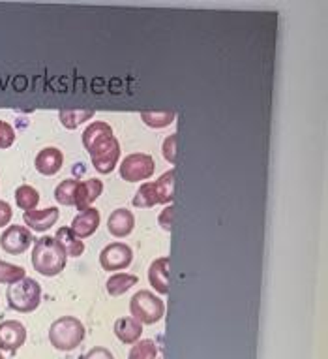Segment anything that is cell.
<instances>
[{
	"label": "cell",
	"instance_id": "22",
	"mask_svg": "<svg viewBox=\"0 0 328 359\" xmlns=\"http://www.w3.org/2000/svg\"><path fill=\"white\" fill-rule=\"evenodd\" d=\"M38 201H40V194H38V190L32 189L30 184H23V187H19L15 190V203L17 207L24 209V211H32L38 205Z\"/></svg>",
	"mask_w": 328,
	"mask_h": 359
},
{
	"label": "cell",
	"instance_id": "18",
	"mask_svg": "<svg viewBox=\"0 0 328 359\" xmlns=\"http://www.w3.org/2000/svg\"><path fill=\"white\" fill-rule=\"evenodd\" d=\"M55 239L59 241L60 247L64 248L66 256L79 258V256H83V252H85V245H83L81 239L71 231V228H60V230L57 231Z\"/></svg>",
	"mask_w": 328,
	"mask_h": 359
},
{
	"label": "cell",
	"instance_id": "14",
	"mask_svg": "<svg viewBox=\"0 0 328 359\" xmlns=\"http://www.w3.org/2000/svg\"><path fill=\"white\" fill-rule=\"evenodd\" d=\"M104 192V183H101L100 179H87V181H81V183L77 184V192H76V203L73 205L77 209H88V207H92V203L100 194Z\"/></svg>",
	"mask_w": 328,
	"mask_h": 359
},
{
	"label": "cell",
	"instance_id": "11",
	"mask_svg": "<svg viewBox=\"0 0 328 359\" xmlns=\"http://www.w3.org/2000/svg\"><path fill=\"white\" fill-rule=\"evenodd\" d=\"M59 209L57 207H47V209H32L24 211L23 220L32 231H47L53 224L59 220Z\"/></svg>",
	"mask_w": 328,
	"mask_h": 359
},
{
	"label": "cell",
	"instance_id": "30",
	"mask_svg": "<svg viewBox=\"0 0 328 359\" xmlns=\"http://www.w3.org/2000/svg\"><path fill=\"white\" fill-rule=\"evenodd\" d=\"M12 207H10V203L8 201H2L0 200V228H4L6 224H10V220H12Z\"/></svg>",
	"mask_w": 328,
	"mask_h": 359
},
{
	"label": "cell",
	"instance_id": "20",
	"mask_svg": "<svg viewBox=\"0 0 328 359\" xmlns=\"http://www.w3.org/2000/svg\"><path fill=\"white\" fill-rule=\"evenodd\" d=\"M128 359H162V352L152 339L137 341L128 353Z\"/></svg>",
	"mask_w": 328,
	"mask_h": 359
},
{
	"label": "cell",
	"instance_id": "12",
	"mask_svg": "<svg viewBox=\"0 0 328 359\" xmlns=\"http://www.w3.org/2000/svg\"><path fill=\"white\" fill-rule=\"evenodd\" d=\"M62 164H64V156H62V151L57 147L41 149L34 160L36 170L40 171L41 175H55V173H59Z\"/></svg>",
	"mask_w": 328,
	"mask_h": 359
},
{
	"label": "cell",
	"instance_id": "4",
	"mask_svg": "<svg viewBox=\"0 0 328 359\" xmlns=\"http://www.w3.org/2000/svg\"><path fill=\"white\" fill-rule=\"evenodd\" d=\"M85 339V325L81 320L73 316H62L55 320L49 327V341L60 352H71L76 350Z\"/></svg>",
	"mask_w": 328,
	"mask_h": 359
},
{
	"label": "cell",
	"instance_id": "29",
	"mask_svg": "<svg viewBox=\"0 0 328 359\" xmlns=\"http://www.w3.org/2000/svg\"><path fill=\"white\" fill-rule=\"evenodd\" d=\"M173 215H175V207L167 205L159 215V226H162V230L171 231V222H173Z\"/></svg>",
	"mask_w": 328,
	"mask_h": 359
},
{
	"label": "cell",
	"instance_id": "7",
	"mask_svg": "<svg viewBox=\"0 0 328 359\" xmlns=\"http://www.w3.org/2000/svg\"><path fill=\"white\" fill-rule=\"evenodd\" d=\"M156 170V162L150 154L134 153L126 156L120 164V177L128 183H137V181H145L150 179Z\"/></svg>",
	"mask_w": 328,
	"mask_h": 359
},
{
	"label": "cell",
	"instance_id": "21",
	"mask_svg": "<svg viewBox=\"0 0 328 359\" xmlns=\"http://www.w3.org/2000/svg\"><path fill=\"white\" fill-rule=\"evenodd\" d=\"M60 117V123H62V126H66V128H77L79 124L87 123L88 118L94 117V111L92 109H64V111L59 113Z\"/></svg>",
	"mask_w": 328,
	"mask_h": 359
},
{
	"label": "cell",
	"instance_id": "19",
	"mask_svg": "<svg viewBox=\"0 0 328 359\" xmlns=\"http://www.w3.org/2000/svg\"><path fill=\"white\" fill-rule=\"evenodd\" d=\"M137 283H139V278L135 277V275L118 273V275H113V277L107 280V292L111 295H122L126 294L128 290L134 288Z\"/></svg>",
	"mask_w": 328,
	"mask_h": 359
},
{
	"label": "cell",
	"instance_id": "10",
	"mask_svg": "<svg viewBox=\"0 0 328 359\" xmlns=\"http://www.w3.org/2000/svg\"><path fill=\"white\" fill-rule=\"evenodd\" d=\"M27 341V330L17 320H6L0 324V350L17 352Z\"/></svg>",
	"mask_w": 328,
	"mask_h": 359
},
{
	"label": "cell",
	"instance_id": "31",
	"mask_svg": "<svg viewBox=\"0 0 328 359\" xmlns=\"http://www.w3.org/2000/svg\"><path fill=\"white\" fill-rule=\"evenodd\" d=\"M0 359H4V358H2V355H0Z\"/></svg>",
	"mask_w": 328,
	"mask_h": 359
},
{
	"label": "cell",
	"instance_id": "5",
	"mask_svg": "<svg viewBox=\"0 0 328 359\" xmlns=\"http://www.w3.org/2000/svg\"><path fill=\"white\" fill-rule=\"evenodd\" d=\"M6 299L10 309H13V311L23 312V314L36 311L41 301L40 284L36 283L34 278H21L17 283L8 286Z\"/></svg>",
	"mask_w": 328,
	"mask_h": 359
},
{
	"label": "cell",
	"instance_id": "3",
	"mask_svg": "<svg viewBox=\"0 0 328 359\" xmlns=\"http://www.w3.org/2000/svg\"><path fill=\"white\" fill-rule=\"evenodd\" d=\"M173 196H175V170H169L154 183L143 184L134 196L131 203L139 209H147L158 203H171Z\"/></svg>",
	"mask_w": 328,
	"mask_h": 359
},
{
	"label": "cell",
	"instance_id": "1",
	"mask_svg": "<svg viewBox=\"0 0 328 359\" xmlns=\"http://www.w3.org/2000/svg\"><path fill=\"white\" fill-rule=\"evenodd\" d=\"M83 145L92 158L94 170L111 173L120 158V143L107 123L96 121L83 132Z\"/></svg>",
	"mask_w": 328,
	"mask_h": 359
},
{
	"label": "cell",
	"instance_id": "6",
	"mask_svg": "<svg viewBox=\"0 0 328 359\" xmlns=\"http://www.w3.org/2000/svg\"><path fill=\"white\" fill-rule=\"evenodd\" d=\"M129 312L131 318H135L139 324H158L165 314V303L154 295L148 290H141L129 301Z\"/></svg>",
	"mask_w": 328,
	"mask_h": 359
},
{
	"label": "cell",
	"instance_id": "24",
	"mask_svg": "<svg viewBox=\"0 0 328 359\" xmlns=\"http://www.w3.org/2000/svg\"><path fill=\"white\" fill-rule=\"evenodd\" d=\"M141 118L150 128H165L175 121V111H143Z\"/></svg>",
	"mask_w": 328,
	"mask_h": 359
},
{
	"label": "cell",
	"instance_id": "28",
	"mask_svg": "<svg viewBox=\"0 0 328 359\" xmlns=\"http://www.w3.org/2000/svg\"><path fill=\"white\" fill-rule=\"evenodd\" d=\"M81 359H115L111 350H107L104 346H94L92 350H88L87 353H83Z\"/></svg>",
	"mask_w": 328,
	"mask_h": 359
},
{
	"label": "cell",
	"instance_id": "25",
	"mask_svg": "<svg viewBox=\"0 0 328 359\" xmlns=\"http://www.w3.org/2000/svg\"><path fill=\"white\" fill-rule=\"evenodd\" d=\"M24 277H27V273H24L23 267L0 259V284H13Z\"/></svg>",
	"mask_w": 328,
	"mask_h": 359
},
{
	"label": "cell",
	"instance_id": "9",
	"mask_svg": "<svg viewBox=\"0 0 328 359\" xmlns=\"http://www.w3.org/2000/svg\"><path fill=\"white\" fill-rule=\"evenodd\" d=\"M32 231L24 226H10L2 237H0V247L2 250L8 254H13V256H19L29 250V247L32 245Z\"/></svg>",
	"mask_w": 328,
	"mask_h": 359
},
{
	"label": "cell",
	"instance_id": "26",
	"mask_svg": "<svg viewBox=\"0 0 328 359\" xmlns=\"http://www.w3.org/2000/svg\"><path fill=\"white\" fill-rule=\"evenodd\" d=\"M15 142V130L6 121H0V149L12 147Z\"/></svg>",
	"mask_w": 328,
	"mask_h": 359
},
{
	"label": "cell",
	"instance_id": "16",
	"mask_svg": "<svg viewBox=\"0 0 328 359\" xmlns=\"http://www.w3.org/2000/svg\"><path fill=\"white\" fill-rule=\"evenodd\" d=\"M107 228H109V233L115 237H126L129 236L135 228V217L134 212L128 211V209H115L109 217V222H107Z\"/></svg>",
	"mask_w": 328,
	"mask_h": 359
},
{
	"label": "cell",
	"instance_id": "27",
	"mask_svg": "<svg viewBox=\"0 0 328 359\" xmlns=\"http://www.w3.org/2000/svg\"><path fill=\"white\" fill-rule=\"evenodd\" d=\"M162 153H164L165 160H169L171 164H175L176 162V134H173V136H169L167 140H165Z\"/></svg>",
	"mask_w": 328,
	"mask_h": 359
},
{
	"label": "cell",
	"instance_id": "15",
	"mask_svg": "<svg viewBox=\"0 0 328 359\" xmlns=\"http://www.w3.org/2000/svg\"><path fill=\"white\" fill-rule=\"evenodd\" d=\"M148 280L158 294L165 295L169 292V256L154 259L148 267Z\"/></svg>",
	"mask_w": 328,
	"mask_h": 359
},
{
	"label": "cell",
	"instance_id": "2",
	"mask_svg": "<svg viewBox=\"0 0 328 359\" xmlns=\"http://www.w3.org/2000/svg\"><path fill=\"white\" fill-rule=\"evenodd\" d=\"M66 252L59 241L51 236L36 239L32 248V267L43 277H57L66 267Z\"/></svg>",
	"mask_w": 328,
	"mask_h": 359
},
{
	"label": "cell",
	"instance_id": "13",
	"mask_svg": "<svg viewBox=\"0 0 328 359\" xmlns=\"http://www.w3.org/2000/svg\"><path fill=\"white\" fill-rule=\"evenodd\" d=\"M100 226V212L98 209H92L88 207L85 211H81L73 220H71V231L76 233L79 239H85V237H90L94 231L98 230Z\"/></svg>",
	"mask_w": 328,
	"mask_h": 359
},
{
	"label": "cell",
	"instance_id": "8",
	"mask_svg": "<svg viewBox=\"0 0 328 359\" xmlns=\"http://www.w3.org/2000/svg\"><path fill=\"white\" fill-rule=\"evenodd\" d=\"M134 259V252L124 243H111L100 254V264L106 271H120L126 269Z\"/></svg>",
	"mask_w": 328,
	"mask_h": 359
},
{
	"label": "cell",
	"instance_id": "23",
	"mask_svg": "<svg viewBox=\"0 0 328 359\" xmlns=\"http://www.w3.org/2000/svg\"><path fill=\"white\" fill-rule=\"evenodd\" d=\"M79 181L77 179H66L55 190V200L62 205H73L76 203V192Z\"/></svg>",
	"mask_w": 328,
	"mask_h": 359
},
{
	"label": "cell",
	"instance_id": "17",
	"mask_svg": "<svg viewBox=\"0 0 328 359\" xmlns=\"http://www.w3.org/2000/svg\"><path fill=\"white\" fill-rule=\"evenodd\" d=\"M115 335L122 344H135L143 335V324L131 316H124L115 322Z\"/></svg>",
	"mask_w": 328,
	"mask_h": 359
}]
</instances>
